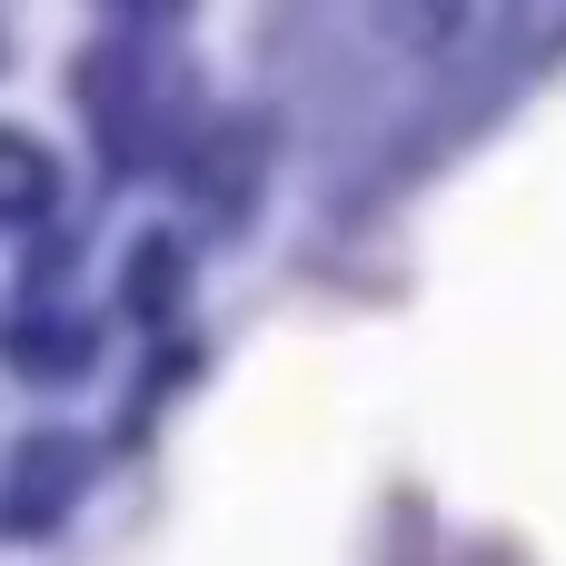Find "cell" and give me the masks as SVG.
<instances>
[{"mask_svg": "<svg viewBox=\"0 0 566 566\" xmlns=\"http://www.w3.org/2000/svg\"><path fill=\"white\" fill-rule=\"evenodd\" d=\"M50 189H60V169H50V149H30L20 129H0V209H10V219H30V209H40Z\"/></svg>", "mask_w": 566, "mask_h": 566, "instance_id": "1", "label": "cell"}]
</instances>
